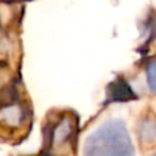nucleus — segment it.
<instances>
[{
    "instance_id": "f257e3e1",
    "label": "nucleus",
    "mask_w": 156,
    "mask_h": 156,
    "mask_svg": "<svg viewBox=\"0 0 156 156\" xmlns=\"http://www.w3.org/2000/svg\"><path fill=\"white\" fill-rule=\"evenodd\" d=\"M82 156H136L125 122L110 119L96 127L86 137Z\"/></svg>"
},
{
    "instance_id": "f03ea898",
    "label": "nucleus",
    "mask_w": 156,
    "mask_h": 156,
    "mask_svg": "<svg viewBox=\"0 0 156 156\" xmlns=\"http://www.w3.org/2000/svg\"><path fill=\"white\" fill-rule=\"evenodd\" d=\"M30 119L32 112L29 105L21 100L19 92L15 86L0 94V134L22 132Z\"/></svg>"
},
{
    "instance_id": "7ed1b4c3",
    "label": "nucleus",
    "mask_w": 156,
    "mask_h": 156,
    "mask_svg": "<svg viewBox=\"0 0 156 156\" xmlns=\"http://www.w3.org/2000/svg\"><path fill=\"white\" fill-rule=\"evenodd\" d=\"M77 129L78 121L70 112H63L52 122H48L44 129V145L48 151L47 154L51 155L55 149L70 145L77 134Z\"/></svg>"
},
{
    "instance_id": "20e7f679",
    "label": "nucleus",
    "mask_w": 156,
    "mask_h": 156,
    "mask_svg": "<svg viewBox=\"0 0 156 156\" xmlns=\"http://www.w3.org/2000/svg\"><path fill=\"white\" fill-rule=\"evenodd\" d=\"M112 85L115 86V89H112L111 86L108 89L111 101H127V100L136 97L132 89H130V86H127V83L125 81H115Z\"/></svg>"
},
{
    "instance_id": "39448f33",
    "label": "nucleus",
    "mask_w": 156,
    "mask_h": 156,
    "mask_svg": "<svg viewBox=\"0 0 156 156\" xmlns=\"http://www.w3.org/2000/svg\"><path fill=\"white\" fill-rule=\"evenodd\" d=\"M138 138L144 144L154 143L156 140V122L151 118H145L138 126Z\"/></svg>"
},
{
    "instance_id": "423d86ee",
    "label": "nucleus",
    "mask_w": 156,
    "mask_h": 156,
    "mask_svg": "<svg viewBox=\"0 0 156 156\" xmlns=\"http://www.w3.org/2000/svg\"><path fill=\"white\" fill-rule=\"evenodd\" d=\"M147 81L151 92L156 94V59H154L147 66Z\"/></svg>"
},
{
    "instance_id": "0eeeda50",
    "label": "nucleus",
    "mask_w": 156,
    "mask_h": 156,
    "mask_svg": "<svg viewBox=\"0 0 156 156\" xmlns=\"http://www.w3.org/2000/svg\"><path fill=\"white\" fill-rule=\"evenodd\" d=\"M154 156H156V154H155V155H154Z\"/></svg>"
}]
</instances>
